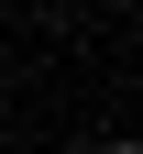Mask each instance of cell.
I'll return each instance as SVG.
<instances>
[{"label":"cell","mask_w":143,"mask_h":154,"mask_svg":"<svg viewBox=\"0 0 143 154\" xmlns=\"http://www.w3.org/2000/svg\"><path fill=\"white\" fill-rule=\"evenodd\" d=\"M110 154H143V132H121V143H110Z\"/></svg>","instance_id":"6da1fadb"}]
</instances>
